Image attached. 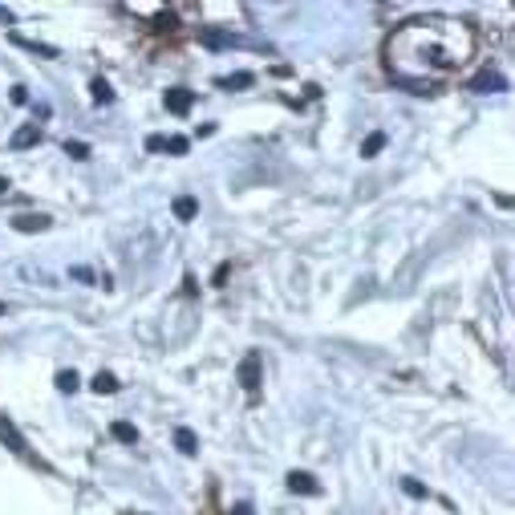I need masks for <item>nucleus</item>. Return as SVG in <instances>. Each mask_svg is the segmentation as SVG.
<instances>
[{
  "instance_id": "obj_1",
  "label": "nucleus",
  "mask_w": 515,
  "mask_h": 515,
  "mask_svg": "<svg viewBox=\"0 0 515 515\" xmlns=\"http://www.w3.org/2000/svg\"><path fill=\"white\" fill-rule=\"evenodd\" d=\"M381 57L394 86L410 94H438V81L475 57V29L454 17H414L386 37Z\"/></svg>"
},
{
  "instance_id": "obj_2",
  "label": "nucleus",
  "mask_w": 515,
  "mask_h": 515,
  "mask_svg": "<svg viewBox=\"0 0 515 515\" xmlns=\"http://www.w3.org/2000/svg\"><path fill=\"white\" fill-rule=\"evenodd\" d=\"M235 381L248 390V394H256L260 390V381H264V370H260V353L252 349L244 361H239V370H235Z\"/></svg>"
},
{
  "instance_id": "obj_3",
  "label": "nucleus",
  "mask_w": 515,
  "mask_h": 515,
  "mask_svg": "<svg viewBox=\"0 0 515 515\" xmlns=\"http://www.w3.org/2000/svg\"><path fill=\"white\" fill-rule=\"evenodd\" d=\"M163 102H166V110H171V114H191V106H195V90H187V86H171V90H166L163 94Z\"/></svg>"
},
{
  "instance_id": "obj_4",
  "label": "nucleus",
  "mask_w": 515,
  "mask_h": 515,
  "mask_svg": "<svg viewBox=\"0 0 515 515\" xmlns=\"http://www.w3.org/2000/svg\"><path fill=\"white\" fill-rule=\"evenodd\" d=\"M467 90H475V94H503V90H507V81H503L499 73L483 70V73H475V77L467 81Z\"/></svg>"
},
{
  "instance_id": "obj_5",
  "label": "nucleus",
  "mask_w": 515,
  "mask_h": 515,
  "mask_svg": "<svg viewBox=\"0 0 515 515\" xmlns=\"http://www.w3.org/2000/svg\"><path fill=\"white\" fill-rule=\"evenodd\" d=\"M284 483H288V491H292V495H321V483H317L308 470H288V479H284Z\"/></svg>"
},
{
  "instance_id": "obj_6",
  "label": "nucleus",
  "mask_w": 515,
  "mask_h": 515,
  "mask_svg": "<svg viewBox=\"0 0 515 515\" xmlns=\"http://www.w3.org/2000/svg\"><path fill=\"white\" fill-rule=\"evenodd\" d=\"M49 223H53V219H49V215H41V211H37V215H17V219H13V232H21V235L49 232Z\"/></svg>"
},
{
  "instance_id": "obj_7",
  "label": "nucleus",
  "mask_w": 515,
  "mask_h": 515,
  "mask_svg": "<svg viewBox=\"0 0 515 515\" xmlns=\"http://www.w3.org/2000/svg\"><path fill=\"white\" fill-rule=\"evenodd\" d=\"M0 443L8 446V450H17V454H29V446H24L21 430L13 426V418H4V414H0Z\"/></svg>"
},
{
  "instance_id": "obj_8",
  "label": "nucleus",
  "mask_w": 515,
  "mask_h": 515,
  "mask_svg": "<svg viewBox=\"0 0 515 515\" xmlns=\"http://www.w3.org/2000/svg\"><path fill=\"white\" fill-rule=\"evenodd\" d=\"M41 142V130H37V122H24L21 130L13 134V150H29V146H37Z\"/></svg>"
},
{
  "instance_id": "obj_9",
  "label": "nucleus",
  "mask_w": 515,
  "mask_h": 515,
  "mask_svg": "<svg viewBox=\"0 0 515 515\" xmlns=\"http://www.w3.org/2000/svg\"><path fill=\"white\" fill-rule=\"evenodd\" d=\"M175 446H179V454H187V459H195V454H199V438H195V430H187V426H179V430H175Z\"/></svg>"
},
{
  "instance_id": "obj_10",
  "label": "nucleus",
  "mask_w": 515,
  "mask_h": 515,
  "mask_svg": "<svg viewBox=\"0 0 515 515\" xmlns=\"http://www.w3.org/2000/svg\"><path fill=\"white\" fill-rule=\"evenodd\" d=\"M110 434H114L118 443H126V446H138V430H134V422H126V418L110 422Z\"/></svg>"
},
{
  "instance_id": "obj_11",
  "label": "nucleus",
  "mask_w": 515,
  "mask_h": 515,
  "mask_svg": "<svg viewBox=\"0 0 515 515\" xmlns=\"http://www.w3.org/2000/svg\"><path fill=\"white\" fill-rule=\"evenodd\" d=\"M90 390H94V394H118V390H122V381H118L114 374H106V370H97L94 381H90Z\"/></svg>"
},
{
  "instance_id": "obj_12",
  "label": "nucleus",
  "mask_w": 515,
  "mask_h": 515,
  "mask_svg": "<svg viewBox=\"0 0 515 515\" xmlns=\"http://www.w3.org/2000/svg\"><path fill=\"white\" fill-rule=\"evenodd\" d=\"M171 211H175V219H183V223H187V219H195V215H199V203H195L191 195H179V199L171 203Z\"/></svg>"
},
{
  "instance_id": "obj_13",
  "label": "nucleus",
  "mask_w": 515,
  "mask_h": 515,
  "mask_svg": "<svg viewBox=\"0 0 515 515\" xmlns=\"http://www.w3.org/2000/svg\"><path fill=\"white\" fill-rule=\"evenodd\" d=\"M199 41H203L207 49H228V45H232V33H223V29H203V33H199Z\"/></svg>"
},
{
  "instance_id": "obj_14",
  "label": "nucleus",
  "mask_w": 515,
  "mask_h": 515,
  "mask_svg": "<svg viewBox=\"0 0 515 515\" xmlns=\"http://www.w3.org/2000/svg\"><path fill=\"white\" fill-rule=\"evenodd\" d=\"M215 86H219V90H248V86H256V77H252V73H228V77H219Z\"/></svg>"
},
{
  "instance_id": "obj_15",
  "label": "nucleus",
  "mask_w": 515,
  "mask_h": 515,
  "mask_svg": "<svg viewBox=\"0 0 515 515\" xmlns=\"http://www.w3.org/2000/svg\"><path fill=\"white\" fill-rule=\"evenodd\" d=\"M381 150H386V134H381V130L365 134V142H361V159H377Z\"/></svg>"
},
{
  "instance_id": "obj_16",
  "label": "nucleus",
  "mask_w": 515,
  "mask_h": 515,
  "mask_svg": "<svg viewBox=\"0 0 515 515\" xmlns=\"http://www.w3.org/2000/svg\"><path fill=\"white\" fill-rule=\"evenodd\" d=\"M90 94H94L97 106H110V102H114V90H110L106 77H94V81H90Z\"/></svg>"
},
{
  "instance_id": "obj_17",
  "label": "nucleus",
  "mask_w": 515,
  "mask_h": 515,
  "mask_svg": "<svg viewBox=\"0 0 515 515\" xmlns=\"http://www.w3.org/2000/svg\"><path fill=\"white\" fill-rule=\"evenodd\" d=\"M13 45L29 49V53H37V57H57V49H53V45H41V41H29V37H17V33H13Z\"/></svg>"
},
{
  "instance_id": "obj_18",
  "label": "nucleus",
  "mask_w": 515,
  "mask_h": 515,
  "mask_svg": "<svg viewBox=\"0 0 515 515\" xmlns=\"http://www.w3.org/2000/svg\"><path fill=\"white\" fill-rule=\"evenodd\" d=\"M77 386H81V377L73 374V370H61V374H57V390H61V394H73Z\"/></svg>"
},
{
  "instance_id": "obj_19",
  "label": "nucleus",
  "mask_w": 515,
  "mask_h": 515,
  "mask_svg": "<svg viewBox=\"0 0 515 515\" xmlns=\"http://www.w3.org/2000/svg\"><path fill=\"white\" fill-rule=\"evenodd\" d=\"M65 154L77 159V163H86V159H90V146H86V142H77V138H65Z\"/></svg>"
},
{
  "instance_id": "obj_20",
  "label": "nucleus",
  "mask_w": 515,
  "mask_h": 515,
  "mask_svg": "<svg viewBox=\"0 0 515 515\" xmlns=\"http://www.w3.org/2000/svg\"><path fill=\"white\" fill-rule=\"evenodd\" d=\"M402 491L410 495V499H426V495H430V491H426V487L418 483V479H402Z\"/></svg>"
},
{
  "instance_id": "obj_21",
  "label": "nucleus",
  "mask_w": 515,
  "mask_h": 515,
  "mask_svg": "<svg viewBox=\"0 0 515 515\" xmlns=\"http://www.w3.org/2000/svg\"><path fill=\"white\" fill-rule=\"evenodd\" d=\"M166 150H171V154H187L191 142L183 138V134H171V138H166Z\"/></svg>"
},
{
  "instance_id": "obj_22",
  "label": "nucleus",
  "mask_w": 515,
  "mask_h": 515,
  "mask_svg": "<svg viewBox=\"0 0 515 515\" xmlns=\"http://www.w3.org/2000/svg\"><path fill=\"white\" fill-rule=\"evenodd\" d=\"M146 150H150V154L166 150V134H150V138H146Z\"/></svg>"
},
{
  "instance_id": "obj_23",
  "label": "nucleus",
  "mask_w": 515,
  "mask_h": 515,
  "mask_svg": "<svg viewBox=\"0 0 515 515\" xmlns=\"http://www.w3.org/2000/svg\"><path fill=\"white\" fill-rule=\"evenodd\" d=\"M70 276H73V280H86V284H94V280H97L90 268H70Z\"/></svg>"
},
{
  "instance_id": "obj_24",
  "label": "nucleus",
  "mask_w": 515,
  "mask_h": 515,
  "mask_svg": "<svg viewBox=\"0 0 515 515\" xmlns=\"http://www.w3.org/2000/svg\"><path fill=\"white\" fill-rule=\"evenodd\" d=\"M154 29H175V17H171V13H159V17H154Z\"/></svg>"
},
{
  "instance_id": "obj_25",
  "label": "nucleus",
  "mask_w": 515,
  "mask_h": 515,
  "mask_svg": "<svg viewBox=\"0 0 515 515\" xmlns=\"http://www.w3.org/2000/svg\"><path fill=\"white\" fill-rule=\"evenodd\" d=\"M13 102H17V106H24V102H29V90H24V86H17V90H13Z\"/></svg>"
},
{
  "instance_id": "obj_26",
  "label": "nucleus",
  "mask_w": 515,
  "mask_h": 515,
  "mask_svg": "<svg viewBox=\"0 0 515 515\" xmlns=\"http://www.w3.org/2000/svg\"><path fill=\"white\" fill-rule=\"evenodd\" d=\"M232 515H256V512H252V503H235Z\"/></svg>"
},
{
  "instance_id": "obj_27",
  "label": "nucleus",
  "mask_w": 515,
  "mask_h": 515,
  "mask_svg": "<svg viewBox=\"0 0 515 515\" xmlns=\"http://www.w3.org/2000/svg\"><path fill=\"white\" fill-rule=\"evenodd\" d=\"M8 187H13V183H8V179H0V199H4V195H8Z\"/></svg>"
}]
</instances>
